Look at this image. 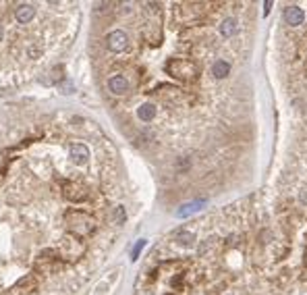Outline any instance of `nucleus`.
Instances as JSON below:
<instances>
[{"label": "nucleus", "instance_id": "obj_1", "mask_svg": "<svg viewBox=\"0 0 307 295\" xmlns=\"http://www.w3.org/2000/svg\"><path fill=\"white\" fill-rule=\"evenodd\" d=\"M65 220H67V229H69V235H75V237H87L95 231L98 223L93 216H89L87 212H81V210H67L65 214Z\"/></svg>", "mask_w": 307, "mask_h": 295}, {"label": "nucleus", "instance_id": "obj_2", "mask_svg": "<svg viewBox=\"0 0 307 295\" xmlns=\"http://www.w3.org/2000/svg\"><path fill=\"white\" fill-rule=\"evenodd\" d=\"M166 71H168V75H172L175 79L185 81V83L193 81L197 77V73H199L197 65L193 61H189V59H170L166 63Z\"/></svg>", "mask_w": 307, "mask_h": 295}, {"label": "nucleus", "instance_id": "obj_3", "mask_svg": "<svg viewBox=\"0 0 307 295\" xmlns=\"http://www.w3.org/2000/svg\"><path fill=\"white\" fill-rule=\"evenodd\" d=\"M83 252H85V245H83V241L79 239V237H75V235H67L63 241H61V250L56 252L63 260H67V262H77L81 256H83Z\"/></svg>", "mask_w": 307, "mask_h": 295}, {"label": "nucleus", "instance_id": "obj_4", "mask_svg": "<svg viewBox=\"0 0 307 295\" xmlns=\"http://www.w3.org/2000/svg\"><path fill=\"white\" fill-rule=\"evenodd\" d=\"M106 46H108V50H110V52L121 54V52H125V50H127V46H129V38H127V33H125V31L114 29V31H110V33H108V38H106Z\"/></svg>", "mask_w": 307, "mask_h": 295}, {"label": "nucleus", "instance_id": "obj_5", "mask_svg": "<svg viewBox=\"0 0 307 295\" xmlns=\"http://www.w3.org/2000/svg\"><path fill=\"white\" fill-rule=\"evenodd\" d=\"M85 189L79 185V183H73V181H67L65 185H63V195L69 200V202H81L83 198H85Z\"/></svg>", "mask_w": 307, "mask_h": 295}, {"label": "nucleus", "instance_id": "obj_6", "mask_svg": "<svg viewBox=\"0 0 307 295\" xmlns=\"http://www.w3.org/2000/svg\"><path fill=\"white\" fill-rule=\"evenodd\" d=\"M59 254L56 252H52V250H46V252H42L40 256H37V260H35V268L37 270H50V268H54V264L59 262Z\"/></svg>", "mask_w": 307, "mask_h": 295}, {"label": "nucleus", "instance_id": "obj_7", "mask_svg": "<svg viewBox=\"0 0 307 295\" xmlns=\"http://www.w3.org/2000/svg\"><path fill=\"white\" fill-rule=\"evenodd\" d=\"M69 154H71V162L77 164V167L85 164L87 158H89V150H87V145H83V143H73Z\"/></svg>", "mask_w": 307, "mask_h": 295}, {"label": "nucleus", "instance_id": "obj_8", "mask_svg": "<svg viewBox=\"0 0 307 295\" xmlns=\"http://www.w3.org/2000/svg\"><path fill=\"white\" fill-rule=\"evenodd\" d=\"M35 289V276L33 274H25L23 279H19L17 283H15V287H13V291L17 293V295H27V293H31Z\"/></svg>", "mask_w": 307, "mask_h": 295}, {"label": "nucleus", "instance_id": "obj_9", "mask_svg": "<svg viewBox=\"0 0 307 295\" xmlns=\"http://www.w3.org/2000/svg\"><path fill=\"white\" fill-rule=\"evenodd\" d=\"M303 19H305V13H303L299 7L291 5V7H286V9H284V21H286L289 25L297 27V25H301V23H303Z\"/></svg>", "mask_w": 307, "mask_h": 295}, {"label": "nucleus", "instance_id": "obj_10", "mask_svg": "<svg viewBox=\"0 0 307 295\" xmlns=\"http://www.w3.org/2000/svg\"><path fill=\"white\" fill-rule=\"evenodd\" d=\"M108 89H110L112 94H117V96H123V94L129 89V81H127L123 75H114V77L108 79Z\"/></svg>", "mask_w": 307, "mask_h": 295}, {"label": "nucleus", "instance_id": "obj_11", "mask_svg": "<svg viewBox=\"0 0 307 295\" xmlns=\"http://www.w3.org/2000/svg\"><path fill=\"white\" fill-rule=\"evenodd\" d=\"M33 15H35L33 5H19V7L15 9V17H17L19 23H29V21L33 19Z\"/></svg>", "mask_w": 307, "mask_h": 295}, {"label": "nucleus", "instance_id": "obj_12", "mask_svg": "<svg viewBox=\"0 0 307 295\" xmlns=\"http://www.w3.org/2000/svg\"><path fill=\"white\" fill-rule=\"evenodd\" d=\"M203 204H206V200H195V202L183 204V206L177 210V216H179V218H185V216H189V214H193V212L201 210V206H203Z\"/></svg>", "mask_w": 307, "mask_h": 295}, {"label": "nucleus", "instance_id": "obj_13", "mask_svg": "<svg viewBox=\"0 0 307 295\" xmlns=\"http://www.w3.org/2000/svg\"><path fill=\"white\" fill-rule=\"evenodd\" d=\"M137 117L143 121V123H149L154 117H156V106L154 104H143V106H139V110H137Z\"/></svg>", "mask_w": 307, "mask_h": 295}, {"label": "nucleus", "instance_id": "obj_14", "mask_svg": "<svg viewBox=\"0 0 307 295\" xmlns=\"http://www.w3.org/2000/svg\"><path fill=\"white\" fill-rule=\"evenodd\" d=\"M212 73H214L216 79H224V77L231 73V63H226V61H216L214 67H212Z\"/></svg>", "mask_w": 307, "mask_h": 295}, {"label": "nucleus", "instance_id": "obj_15", "mask_svg": "<svg viewBox=\"0 0 307 295\" xmlns=\"http://www.w3.org/2000/svg\"><path fill=\"white\" fill-rule=\"evenodd\" d=\"M220 31H222L224 38L235 35V31H237V21H235V19H224L222 25H220Z\"/></svg>", "mask_w": 307, "mask_h": 295}, {"label": "nucleus", "instance_id": "obj_16", "mask_svg": "<svg viewBox=\"0 0 307 295\" xmlns=\"http://www.w3.org/2000/svg\"><path fill=\"white\" fill-rule=\"evenodd\" d=\"M177 237H179V243H183V245H193V243H195V235H193V233L183 231V233H179Z\"/></svg>", "mask_w": 307, "mask_h": 295}, {"label": "nucleus", "instance_id": "obj_17", "mask_svg": "<svg viewBox=\"0 0 307 295\" xmlns=\"http://www.w3.org/2000/svg\"><path fill=\"white\" fill-rule=\"evenodd\" d=\"M143 248H145V239H139V241L135 243V248H133V252H131V260H137Z\"/></svg>", "mask_w": 307, "mask_h": 295}, {"label": "nucleus", "instance_id": "obj_18", "mask_svg": "<svg viewBox=\"0 0 307 295\" xmlns=\"http://www.w3.org/2000/svg\"><path fill=\"white\" fill-rule=\"evenodd\" d=\"M114 218H117V223H119V225H123V223H125V218H127V216H125V208H123V206H117Z\"/></svg>", "mask_w": 307, "mask_h": 295}, {"label": "nucleus", "instance_id": "obj_19", "mask_svg": "<svg viewBox=\"0 0 307 295\" xmlns=\"http://www.w3.org/2000/svg\"><path fill=\"white\" fill-rule=\"evenodd\" d=\"M52 73H54V75H52V81H54V83H59V81L63 79V67H56Z\"/></svg>", "mask_w": 307, "mask_h": 295}, {"label": "nucleus", "instance_id": "obj_20", "mask_svg": "<svg viewBox=\"0 0 307 295\" xmlns=\"http://www.w3.org/2000/svg\"><path fill=\"white\" fill-rule=\"evenodd\" d=\"M270 9H272V3L268 0V3H264V15H268V13H270Z\"/></svg>", "mask_w": 307, "mask_h": 295}]
</instances>
